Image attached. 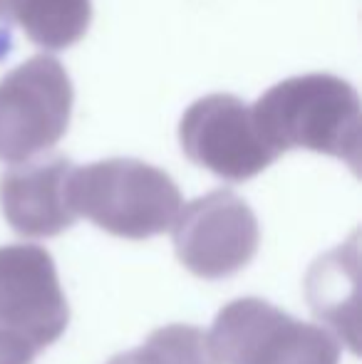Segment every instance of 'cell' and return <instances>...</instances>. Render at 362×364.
Masks as SVG:
<instances>
[{
	"instance_id": "obj_1",
	"label": "cell",
	"mask_w": 362,
	"mask_h": 364,
	"mask_svg": "<svg viewBox=\"0 0 362 364\" xmlns=\"http://www.w3.org/2000/svg\"><path fill=\"white\" fill-rule=\"evenodd\" d=\"M251 114L275 156L310 149L360 171V100L350 82L328 73L290 77L263 92Z\"/></svg>"
},
{
	"instance_id": "obj_2",
	"label": "cell",
	"mask_w": 362,
	"mask_h": 364,
	"mask_svg": "<svg viewBox=\"0 0 362 364\" xmlns=\"http://www.w3.org/2000/svg\"><path fill=\"white\" fill-rule=\"evenodd\" d=\"M70 203L78 216L117 238L144 240L171 230L181 211L174 178L139 159H107L75 166Z\"/></svg>"
},
{
	"instance_id": "obj_3",
	"label": "cell",
	"mask_w": 362,
	"mask_h": 364,
	"mask_svg": "<svg viewBox=\"0 0 362 364\" xmlns=\"http://www.w3.org/2000/svg\"><path fill=\"white\" fill-rule=\"evenodd\" d=\"M216 364H338L328 330L300 322L261 297H241L216 315L208 335Z\"/></svg>"
},
{
	"instance_id": "obj_4",
	"label": "cell",
	"mask_w": 362,
	"mask_h": 364,
	"mask_svg": "<svg viewBox=\"0 0 362 364\" xmlns=\"http://www.w3.org/2000/svg\"><path fill=\"white\" fill-rule=\"evenodd\" d=\"M75 90L53 55H35L0 80V161L23 164L65 136Z\"/></svg>"
},
{
	"instance_id": "obj_5",
	"label": "cell",
	"mask_w": 362,
	"mask_h": 364,
	"mask_svg": "<svg viewBox=\"0 0 362 364\" xmlns=\"http://www.w3.org/2000/svg\"><path fill=\"white\" fill-rule=\"evenodd\" d=\"M176 258L201 280H223L253 260L261 243L258 218L233 191H211L179 211L174 225Z\"/></svg>"
},
{
	"instance_id": "obj_6",
	"label": "cell",
	"mask_w": 362,
	"mask_h": 364,
	"mask_svg": "<svg viewBox=\"0 0 362 364\" xmlns=\"http://www.w3.org/2000/svg\"><path fill=\"white\" fill-rule=\"evenodd\" d=\"M179 141L196 166L233 183L258 176L278 159L258 134L251 107L233 95L193 102L179 122Z\"/></svg>"
},
{
	"instance_id": "obj_7",
	"label": "cell",
	"mask_w": 362,
	"mask_h": 364,
	"mask_svg": "<svg viewBox=\"0 0 362 364\" xmlns=\"http://www.w3.org/2000/svg\"><path fill=\"white\" fill-rule=\"evenodd\" d=\"M70 322L68 297L55 260L43 245L0 248V327L20 335L35 352L60 340Z\"/></svg>"
},
{
	"instance_id": "obj_8",
	"label": "cell",
	"mask_w": 362,
	"mask_h": 364,
	"mask_svg": "<svg viewBox=\"0 0 362 364\" xmlns=\"http://www.w3.org/2000/svg\"><path fill=\"white\" fill-rule=\"evenodd\" d=\"M75 164L60 154H40L0 173V211L15 233L53 238L78 220L70 203Z\"/></svg>"
},
{
	"instance_id": "obj_9",
	"label": "cell",
	"mask_w": 362,
	"mask_h": 364,
	"mask_svg": "<svg viewBox=\"0 0 362 364\" xmlns=\"http://www.w3.org/2000/svg\"><path fill=\"white\" fill-rule=\"evenodd\" d=\"M360 253L358 235L348 245L323 255L313 263L305 280L310 310L320 322H328L350 350L358 355V300H360Z\"/></svg>"
},
{
	"instance_id": "obj_10",
	"label": "cell",
	"mask_w": 362,
	"mask_h": 364,
	"mask_svg": "<svg viewBox=\"0 0 362 364\" xmlns=\"http://www.w3.org/2000/svg\"><path fill=\"white\" fill-rule=\"evenodd\" d=\"M0 23L15 25L30 43L45 50H65L87 35L90 0H0Z\"/></svg>"
},
{
	"instance_id": "obj_11",
	"label": "cell",
	"mask_w": 362,
	"mask_h": 364,
	"mask_svg": "<svg viewBox=\"0 0 362 364\" xmlns=\"http://www.w3.org/2000/svg\"><path fill=\"white\" fill-rule=\"evenodd\" d=\"M107 364H216L208 335L191 325L154 330L142 347L112 357Z\"/></svg>"
},
{
	"instance_id": "obj_12",
	"label": "cell",
	"mask_w": 362,
	"mask_h": 364,
	"mask_svg": "<svg viewBox=\"0 0 362 364\" xmlns=\"http://www.w3.org/2000/svg\"><path fill=\"white\" fill-rule=\"evenodd\" d=\"M35 350L15 332L0 327V364H33Z\"/></svg>"
}]
</instances>
